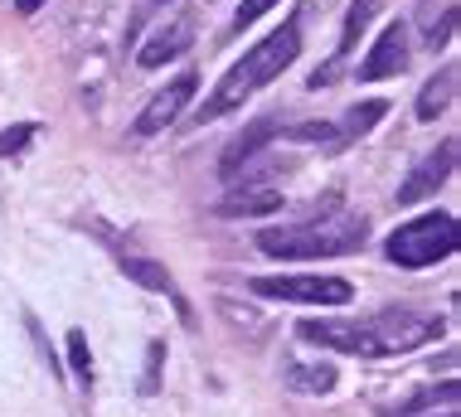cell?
<instances>
[{"mask_svg": "<svg viewBox=\"0 0 461 417\" xmlns=\"http://www.w3.org/2000/svg\"><path fill=\"white\" fill-rule=\"evenodd\" d=\"M272 5H277V0H243V5H239V15H233V30H248V24H253V20H263Z\"/></svg>", "mask_w": 461, "mask_h": 417, "instance_id": "21", "label": "cell"}, {"mask_svg": "<svg viewBox=\"0 0 461 417\" xmlns=\"http://www.w3.org/2000/svg\"><path fill=\"white\" fill-rule=\"evenodd\" d=\"M365 238H369V223L359 213H326V219L258 233V248L282 262H321V258H345V252L365 248Z\"/></svg>", "mask_w": 461, "mask_h": 417, "instance_id": "3", "label": "cell"}, {"mask_svg": "<svg viewBox=\"0 0 461 417\" xmlns=\"http://www.w3.org/2000/svg\"><path fill=\"white\" fill-rule=\"evenodd\" d=\"M185 49H190V20H180V24H170V30L151 34V40L141 44V54H136V63H141V68H160V63L180 59Z\"/></svg>", "mask_w": 461, "mask_h": 417, "instance_id": "11", "label": "cell"}, {"mask_svg": "<svg viewBox=\"0 0 461 417\" xmlns=\"http://www.w3.org/2000/svg\"><path fill=\"white\" fill-rule=\"evenodd\" d=\"M452 97H456V63H447L438 78L418 93V122H438L442 112L452 107Z\"/></svg>", "mask_w": 461, "mask_h": 417, "instance_id": "12", "label": "cell"}, {"mask_svg": "<svg viewBox=\"0 0 461 417\" xmlns=\"http://www.w3.org/2000/svg\"><path fill=\"white\" fill-rule=\"evenodd\" d=\"M456 34V5H447V15H442V24H432L428 30V49H442L447 40Z\"/></svg>", "mask_w": 461, "mask_h": 417, "instance_id": "22", "label": "cell"}, {"mask_svg": "<svg viewBox=\"0 0 461 417\" xmlns=\"http://www.w3.org/2000/svg\"><path fill=\"white\" fill-rule=\"evenodd\" d=\"M282 141H316V146H340L345 131L335 122H296V126H282Z\"/></svg>", "mask_w": 461, "mask_h": 417, "instance_id": "14", "label": "cell"}, {"mask_svg": "<svg viewBox=\"0 0 461 417\" xmlns=\"http://www.w3.org/2000/svg\"><path fill=\"white\" fill-rule=\"evenodd\" d=\"M452 170H456V141H442L438 150H428V156L418 160V170L408 175L403 185H398V195H393V199H398V204H418V199L438 195Z\"/></svg>", "mask_w": 461, "mask_h": 417, "instance_id": "7", "label": "cell"}, {"mask_svg": "<svg viewBox=\"0 0 461 417\" xmlns=\"http://www.w3.org/2000/svg\"><path fill=\"white\" fill-rule=\"evenodd\" d=\"M456 408V384L447 378V384H438V388H422V394H413V398H403L398 403V417H413V412H422V408Z\"/></svg>", "mask_w": 461, "mask_h": 417, "instance_id": "16", "label": "cell"}, {"mask_svg": "<svg viewBox=\"0 0 461 417\" xmlns=\"http://www.w3.org/2000/svg\"><path fill=\"white\" fill-rule=\"evenodd\" d=\"M277 131H282V122H272V117H258L248 131H239L229 146H223V160H219V175H229L233 166H243L248 156H258V150H267L272 141H277Z\"/></svg>", "mask_w": 461, "mask_h": 417, "instance_id": "9", "label": "cell"}, {"mask_svg": "<svg viewBox=\"0 0 461 417\" xmlns=\"http://www.w3.org/2000/svg\"><path fill=\"white\" fill-rule=\"evenodd\" d=\"M384 112H389L384 103H359V107L350 112V122L340 126V131H345V141H350V136H365V131H374V126H379V117H384Z\"/></svg>", "mask_w": 461, "mask_h": 417, "instance_id": "17", "label": "cell"}, {"mask_svg": "<svg viewBox=\"0 0 461 417\" xmlns=\"http://www.w3.org/2000/svg\"><path fill=\"white\" fill-rule=\"evenodd\" d=\"M253 292L272 301H302V306H350L355 286L345 276H253Z\"/></svg>", "mask_w": 461, "mask_h": 417, "instance_id": "5", "label": "cell"}, {"mask_svg": "<svg viewBox=\"0 0 461 417\" xmlns=\"http://www.w3.org/2000/svg\"><path fill=\"white\" fill-rule=\"evenodd\" d=\"M282 195L272 185H253V189H229V199L219 204L223 219H253V213H277Z\"/></svg>", "mask_w": 461, "mask_h": 417, "instance_id": "10", "label": "cell"}, {"mask_svg": "<svg viewBox=\"0 0 461 417\" xmlns=\"http://www.w3.org/2000/svg\"><path fill=\"white\" fill-rule=\"evenodd\" d=\"M34 141V126L30 122H20V126H5V131H0V160H10V156H20L24 146Z\"/></svg>", "mask_w": 461, "mask_h": 417, "instance_id": "18", "label": "cell"}, {"mask_svg": "<svg viewBox=\"0 0 461 417\" xmlns=\"http://www.w3.org/2000/svg\"><path fill=\"white\" fill-rule=\"evenodd\" d=\"M40 5H44V0H15V10H20V15H34Z\"/></svg>", "mask_w": 461, "mask_h": 417, "instance_id": "23", "label": "cell"}, {"mask_svg": "<svg viewBox=\"0 0 461 417\" xmlns=\"http://www.w3.org/2000/svg\"><path fill=\"white\" fill-rule=\"evenodd\" d=\"M286 388H296V394H330L335 388V369L330 364H286Z\"/></svg>", "mask_w": 461, "mask_h": 417, "instance_id": "13", "label": "cell"}, {"mask_svg": "<svg viewBox=\"0 0 461 417\" xmlns=\"http://www.w3.org/2000/svg\"><path fill=\"white\" fill-rule=\"evenodd\" d=\"M296 54H302V20L292 15V20L282 24V30H272L263 44H253L229 73H223L219 87H214V97L204 103V112H199V117L214 122V117H229V112H239L248 97L258 93V87H267L272 78H282V73L296 63Z\"/></svg>", "mask_w": 461, "mask_h": 417, "instance_id": "2", "label": "cell"}, {"mask_svg": "<svg viewBox=\"0 0 461 417\" xmlns=\"http://www.w3.org/2000/svg\"><path fill=\"white\" fill-rule=\"evenodd\" d=\"M194 93H199V78H194V73H180V78H170V83L151 97V103L141 107V117L131 122V131H136V136H156V131H166V126L194 103Z\"/></svg>", "mask_w": 461, "mask_h": 417, "instance_id": "6", "label": "cell"}, {"mask_svg": "<svg viewBox=\"0 0 461 417\" xmlns=\"http://www.w3.org/2000/svg\"><path fill=\"white\" fill-rule=\"evenodd\" d=\"M68 364H73V374H78V378H88V374H93L88 335H83V331H68Z\"/></svg>", "mask_w": 461, "mask_h": 417, "instance_id": "19", "label": "cell"}, {"mask_svg": "<svg viewBox=\"0 0 461 417\" xmlns=\"http://www.w3.org/2000/svg\"><path fill=\"white\" fill-rule=\"evenodd\" d=\"M160 364H166V345L156 340V345H146V374H141V394L146 398L160 388Z\"/></svg>", "mask_w": 461, "mask_h": 417, "instance_id": "20", "label": "cell"}, {"mask_svg": "<svg viewBox=\"0 0 461 417\" xmlns=\"http://www.w3.org/2000/svg\"><path fill=\"white\" fill-rule=\"evenodd\" d=\"M403 68H408V24L393 20L389 30L374 40V49L365 54V63H359V78L379 83V78H398Z\"/></svg>", "mask_w": 461, "mask_h": 417, "instance_id": "8", "label": "cell"}, {"mask_svg": "<svg viewBox=\"0 0 461 417\" xmlns=\"http://www.w3.org/2000/svg\"><path fill=\"white\" fill-rule=\"evenodd\" d=\"M456 243H461V233H456L452 213H422V219L403 223V229L389 238V258L398 267H428V262H438V258H452Z\"/></svg>", "mask_w": 461, "mask_h": 417, "instance_id": "4", "label": "cell"}, {"mask_svg": "<svg viewBox=\"0 0 461 417\" xmlns=\"http://www.w3.org/2000/svg\"><path fill=\"white\" fill-rule=\"evenodd\" d=\"M442 417H456V412H452V408H447V412H442Z\"/></svg>", "mask_w": 461, "mask_h": 417, "instance_id": "24", "label": "cell"}, {"mask_svg": "<svg viewBox=\"0 0 461 417\" xmlns=\"http://www.w3.org/2000/svg\"><path fill=\"white\" fill-rule=\"evenodd\" d=\"M122 272H127L136 286H146V292H170V272L160 267V262H146V258H122Z\"/></svg>", "mask_w": 461, "mask_h": 417, "instance_id": "15", "label": "cell"}, {"mask_svg": "<svg viewBox=\"0 0 461 417\" xmlns=\"http://www.w3.org/2000/svg\"><path fill=\"white\" fill-rule=\"evenodd\" d=\"M296 335L321 349H340V355L389 359V355H408V349L438 340L442 315H422L413 306H389V311L369 315V321H302Z\"/></svg>", "mask_w": 461, "mask_h": 417, "instance_id": "1", "label": "cell"}]
</instances>
